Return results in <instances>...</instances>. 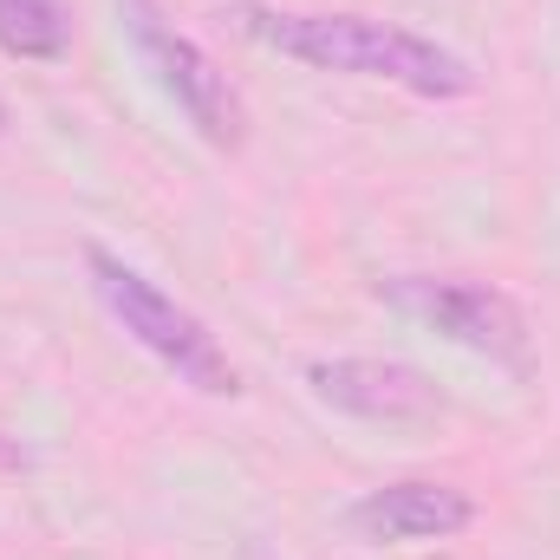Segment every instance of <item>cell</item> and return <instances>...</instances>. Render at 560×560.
<instances>
[{
	"mask_svg": "<svg viewBox=\"0 0 560 560\" xmlns=\"http://www.w3.org/2000/svg\"><path fill=\"white\" fill-rule=\"evenodd\" d=\"M0 131H7V105H0Z\"/></svg>",
	"mask_w": 560,
	"mask_h": 560,
	"instance_id": "obj_9",
	"label": "cell"
},
{
	"mask_svg": "<svg viewBox=\"0 0 560 560\" xmlns=\"http://www.w3.org/2000/svg\"><path fill=\"white\" fill-rule=\"evenodd\" d=\"M306 385L365 423H436L443 418V392L405 359H313Z\"/></svg>",
	"mask_w": 560,
	"mask_h": 560,
	"instance_id": "obj_5",
	"label": "cell"
},
{
	"mask_svg": "<svg viewBox=\"0 0 560 560\" xmlns=\"http://www.w3.org/2000/svg\"><path fill=\"white\" fill-rule=\"evenodd\" d=\"M85 268H92L98 300L112 306V319L138 339L150 359H163L183 385H196V392H209V398H235V392H242V378H235L229 352L215 346V332H209L189 306H176L150 275H138L131 261H118V255L98 248V242L85 248Z\"/></svg>",
	"mask_w": 560,
	"mask_h": 560,
	"instance_id": "obj_2",
	"label": "cell"
},
{
	"mask_svg": "<svg viewBox=\"0 0 560 560\" xmlns=\"http://www.w3.org/2000/svg\"><path fill=\"white\" fill-rule=\"evenodd\" d=\"M0 52L66 59L72 52V7L66 0H0Z\"/></svg>",
	"mask_w": 560,
	"mask_h": 560,
	"instance_id": "obj_7",
	"label": "cell"
},
{
	"mask_svg": "<svg viewBox=\"0 0 560 560\" xmlns=\"http://www.w3.org/2000/svg\"><path fill=\"white\" fill-rule=\"evenodd\" d=\"M392 306H405L411 319L436 326L450 346L463 352H482V359H502V365H528V319L522 306L502 293V287H482V280H385L378 287Z\"/></svg>",
	"mask_w": 560,
	"mask_h": 560,
	"instance_id": "obj_4",
	"label": "cell"
},
{
	"mask_svg": "<svg viewBox=\"0 0 560 560\" xmlns=\"http://www.w3.org/2000/svg\"><path fill=\"white\" fill-rule=\"evenodd\" d=\"M476 522V502L456 482H385L346 509L359 541H450Z\"/></svg>",
	"mask_w": 560,
	"mask_h": 560,
	"instance_id": "obj_6",
	"label": "cell"
},
{
	"mask_svg": "<svg viewBox=\"0 0 560 560\" xmlns=\"http://www.w3.org/2000/svg\"><path fill=\"white\" fill-rule=\"evenodd\" d=\"M235 26L313 72H346V79H385L418 98H469L476 72L450 46L423 39L411 26L372 20V13H280V7H235Z\"/></svg>",
	"mask_w": 560,
	"mask_h": 560,
	"instance_id": "obj_1",
	"label": "cell"
},
{
	"mask_svg": "<svg viewBox=\"0 0 560 560\" xmlns=\"http://www.w3.org/2000/svg\"><path fill=\"white\" fill-rule=\"evenodd\" d=\"M20 469H26V450L13 436H0V476H20Z\"/></svg>",
	"mask_w": 560,
	"mask_h": 560,
	"instance_id": "obj_8",
	"label": "cell"
},
{
	"mask_svg": "<svg viewBox=\"0 0 560 560\" xmlns=\"http://www.w3.org/2000/svg\"><path fill=\"white\" fill-rule=\"evenodd\" d=\"M118 26H125L138 66L156 79V92L176 98V112L196 125V138L215 143V150H242V138H248V105L229 85V72L156 0H118Z\"/></svg>",
	"mask_w": 560,
	"mask_h": 560,
	"instance_id": "obj_3",
	"label": "cell"
}]
</instances>
